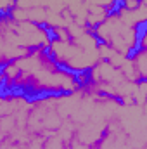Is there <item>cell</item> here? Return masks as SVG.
I'll use <instances>...</instances> for the list:
<instances>
[{
    "label": "cell",
    "mask_w": 147,
    "mask_h": 149,
    "mask_svg": "<svg viewBox=\"0 0 147 149\" xmlns=\"http://www.w3.org/2000/svg\"><path fill=\"white\" fill-rule=\"evenodd\" d=\"M12 63L17 68L12 90L24 95H66L80 88L76 74L57 66L47 50H31L28 56Z\"/></svg>",
    "instance_id": "6da1fadb"
},
{
    "label": "cell",
    "mask_w": 147,
    "mask_h": 149,
    "mask_svg": "<svg viewBox=\"0 0 147 149\" xmlns=\"http://www.w3.org/2000/svg\"><path fill=\"white\" fill-rule=\"evenodd\" d=\"M52 33L30 21H16L9 14L0 16V68L28 56L31 50H47Z\"/></svg>",
    "instance_id": "7a4b0ae2"
},
{
    "label": "cell",
    "mask_w": 147,
    "mask_h": 149,
    "mask_svg": "<svg viewBox=\"0 0 147 149\" xmlns=\"http://www.w3.org/2000/svg\"><path fill=\"white\" fill-rule=\"evenodd\" d=\"M47 54L57 66L74 74L90 71L101 61L99 40L92 33V30L78 37H71L69 40L52 38L50 45L47 47Z\"/></svg>",
    "instance_id": "3957f363"
},
{
    "label": "cell",
    "mask_w": 147,
    "mask_h": 149,
    "mask_svg": "<svg viewBox=\"0 0 147 149\" xmlns=\"http://www.w3.org/2000/svg\"><path fill=\"white\" fill-rule=\"evenodd\" d=\"M95 38L112 49L116 54L128 57L132 52L137 50V42H139V28L126 24L116 10L109 12V16L92 30Z\"/></svg>",
    "instance_id": "277c9868"
},
{
    "label": "cell",
    "mask_w": 147,
    "mask_h": 149,
    "mask_svg": "<svg viewBox=\"0 0 147 149\" xmlns=\"http://www.w3.org/2000/svg\"><path fill=\"white\" fill-rule=\"evenodd\" d=\"M64 3V9L71 14L73 21L76 24L85 26V17L88 12V0H61Z\"/></svg>",
    "instance_id": "5b68a950"
},
{
    "label": "cell",
    "mask_w": 147,
    "mask_h": 149,
    "mask_svg": "<svg viewBox=\"0 0 147 149\" xmlns=\"http://www.w3.org/2000/svg\"><path fill=\"white\" fill-rule=\"evenodd\" d=\"M128 59L140 80H147V49H137L128 56Z\"/></svg>",
    "instance_id": "8992f818"
},
{
    "label": "cell",
    "mask_w": 147,
    "mask_h": 149,
    "mask_svg": "<svg viewBox=\"0 0 147 149\" xmlns=\"http://www.w3.org/2000/svg\"><path fill=\"white\" fill-rule=\"evenodd\" d=\"M107 16H109V10H106L104 7L88 5V12H87V17H85V26H87L88 30H94V28H97Z\"/></svg>",
    "instance_id": "52a82bcc"
},
{
    "label": "cell",
    "mask_w": 147,
    "mask_h": 149,
    "mask_svg": "<svg viewBox=\"0 0 147 149\" xmlns=\"http://www.w3.org/2000/svg\"><path fill=\"white\" fill-rule=\"evenodd\" d=\"M26 10V9H24ZM47 14L49 10L45 7H35V9H28L26 10V21L30 23H35V24H40L43 26L45 24V19H47Z\"/></svg>",
    "instance_id": "ba28073f"
},
{
    "label": "cell",
    "mask_w": 147,
    "mask_h": 149,
    "mask_svg": "<svg viewBox=\"0 0 147 149\" xmlns=\"http://www.w3.org/2000/svg\"><path fill=\"white\" fill-rule=\"evenodd\" d=\"M14 5L19 9H35V7H45L47 0H14Z\"/></svg>",
    "instance_id": "9c48e42d"
},
{
    "label": "cell",
    "mask_w": 147,
    "mask_h": 149,
    "mask_svg": "<svg viewBox=\"0 0 147 149\" xmlns=\"http://www.w3.org/2000/svg\"><path fill=\"white\" fill-rule=\"evenodd\" d=\"M90 5H97V7H104L106 10H116V7L119 5V0H88Z\"/></svg>",
    "instance_id": "30bf717a"
},
{
    "label": "cell",
    "mask_w": 147,
    "mask_h": 149,
    "mask_svg": "<svg viewBox=\"0 0 147 149\" xmlns=\"http://www.w3.org/2000/svg\"><path fill=\"white\" fill-rule=\"evenodd\" d=\"M146 0H119V5L126 10H135L137 7H140V3Z\"/></svg>",
    "instance_id": "8fae6325"
},
{
    "label": "cell",
    "mask_w": 147,
    "mask_h": 149,
    "mask_svg": "<svg viewBox=\"0 0 147 149\" xmlns=\"http://www.w3.org/2000/svg\"><path fill=\"white\" fill-rule=\"evenodd\" d=\"M14 7V0H0V16L9 14Z\"/></svg>",
    "instance_id": "7c38bea8"
},
{
    "label": "cell",
    "mask_w": 147,
    "mask_h": 149,
    "mask_svg": "<svg viewBox=\"0 0 147 149\" xmlns=\"http://www.w3.org/2000/svg\"><path fill=\"white\" fill-rule=\"evenodd\" d=\"M2 87H3V76L0 74V90H2Z\"/></svg>",
    "instance_id": "4fadbf2b"
}]
</instances>
